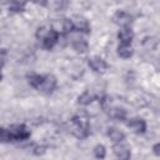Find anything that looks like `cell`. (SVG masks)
Returning a JSON list of instances; mask_svg holds the SVG:
<instances>
[{
    "instance_id": "17",
    "label": "cell",
    "mask_w": 160,
    "mask_h": 160,
    "mask_svg": "<svg viewBox=\"0 0 160 160\" xmlns=\"http://www.w3.org/2000/svg\"><path fill=\"white\" fill-rule=\"evenodd\" d=\"M72 48L78 52H85L88 50V42L84 39H75L72 41Z\"/></svg>"
},
{
    "instance_id": "21",
    "label": "cell",
    "mask_w": 160,
    "mask_h": 160,
    "mask_svg": "<svg viewBox=\"0 0 160 160\" xmlns=\"http://www.w3.org/2000/svg\"><path fill=\"white\" fill-rule=\"evenodd\" d=\"M0 139L2 142H8V141H11V135H10V131L9 129H1L0 130Z\"/></svg>"
},
{
    "instance_id": "12",
    "label": "cell",
    "mask_w": 160,
    "mask_h": 160,
    "mask_svg": "<svg viewBox=\"0 0 160 160\" xmlns=\"http://www.w3.org/2000/svg\"><path fill=\"white\" fill-rule=\"evenodd\" d=\"M134 50L130 46V44H121L118 46V55L122 59H129L132 55Z\"/></svg>"
},
{
    "instance_id": "18",
    "label": "cell",
    "mask_w": 160,
    "mask_h": 160,
    "mask_svg": "<svg viewBox=\"0 0 160 160\" xmlns=\"http://www.w3.org/2000/svg\"><path fill=\"white\" fill-rule=\"evenodd\" d=\"M62 30L65 34H69L71 31L75 30V26H74V21L71 19H65L64 22H62Z\"/></svg>"
},
{
    "instance_id": "20",
    "label": "cell",
    "mask_w": 160,
    "mask_h": 160,
    "mask_svg": "<svg viewBox=\"0 0 160 160\" xmlns=\"http://www.w3.org/2000/svg\"><path fill=\"white\" fill-rule=\"evenodd\" d=\"M24 8V1H19V0H12L10 4V10L11 11H21Z\"/></svg>"
},
{
    "instance_id": "2",
    "label": "cell",
    "mask_w": 160,
    "mask_h": 160,
    "mask_svg": "<svg viewBox=\"0 0 160 160\" xmlns=\"http://www.w3.org/2000/svg\"><path fill=\"white\" fill-rule=\"evenodd\" d=\"M10 135H11V141L14 140H26L30 138V131L25 125H12L9 128Z\"/></svg>"
},
{
    "instance_id": "6",
    "label": "cell",
    "mask_w": 160,
    "mask_h": 160,
    "mask_svg": "<svg viewBox=\"0 0 160 160\" xmlns=\"http://www.w3.org/2000/svg\"><path fill=\"white\" fill-rule=\"evenodd\" d=\"M128 126L136 134H144L145 130H146V122L140 119V118H135V119H131L129 122H128Z\"/></svg>"
},
{
    "instance_id": "14",
    "label": "cell",
    "mask_w": 160,
    "mask_h": 160,
    "mask_svg": "<svg viewBox=\"0 0 160 160\" xmlns=\"http://www.w3.org/2000/svg\"><path fill=\"white\" fill-rule=\"evenodd\" d=\"M42 80H44V76H42V75H38V74H31V75L28 76L29 84H30L32 88H35V89H39V86L41 85Z\"/></svg>"
},
{
    "instance_id": "19",
    "label": "cell",
    "mask_w": 160,
    "mask_h": 160,
    "mask_svg": "<svg viewBox=\"0 0 160 160\" xmlns=\"http://www.w3.org/2000/svg\"><path fill=\"white\" fill-rule=\"evenodd\" d=\"M94 155H95V158H98V159H104L105 155H106L105 146H104V145H96L95 149H94Z\"/></svg>"
},
{
    "instance_id": "3",
    "label": "cell",
    "mask_w": 160,
    "mask_h": 160,
    "mask_svg": "<svg viewBox=\"0 0 160 160\" xmlns=\"http://www.w3.org/2000/svg\"><path fill=\"white\" fill-rule=\"evenodd\" d=\"M56 88V79L52 75H46L44 76V80L41 85L39 86V90L42 91L44 94H51Z\"/></svg>"
},
{
    "instance_id": "15",
    "label": "cell",
    "mask_w": 160,
    "mask_h": 160,
    "mask_svg": "<svg viewBox=\"0 0 160 160\" xmlns=\"http://www.w3.org/2000/svg\"><path fill=\"white\" fill-rule=\"evenodd\" d=\"M109 115H110L112 119L125 120V118H126V111H125L124 109H120V108H114V109H110Z\"/></svg>"
},
{
    "instance_id": "1",
    "label": "cell",
    "mask_w": 160,
    "mask_h": 160,
    "mask_svg": "<svg viewBox=\"0 0 160 160\" xmlns=\"http://www.w3.org/2000/svg\"><path fill=\"white\" fill-rule=\"evenodd\" d=\"M72 124H74V134L75 136L84 139L89 135V121L88 118L84 115H76L72 118Z\"/></svg>"
},
{
    "instance_id": "22",
    "label": "cell",
    "mask_w": 160,
    "mask_h": 160,
    "mask_svg": "<svg viewBox=\"0 0 160 160\" xmlns=\"http://www.w3.org/2000/svg\"><path fill=\"white\" fill-rule=\"evenodd\" d=\"M50 30H51V29H50ZM50 30H48V28H46V26H41V28H39V29H38V31H36V38H38V39H40V40H42V39L48 35V32H49Z\"/></svg>"
},
{
    "instance_id": "4",
    "label": "cell",
    "mask_w": 160,
    "mask_h": 160,
    "mask_svg": "<svg viewBox=\"0 0 160 160\" xmlns=\"http://www.w3.org/2000/svg\"><path fill=\"white\" fill-rule=\"evenodd\" d=\"M58 40H59V32L56 30L51 29L48 32V35L42 39V48L46 49V50H50V49L54 48V45L58 42Z\"/></svg>"
},
{
    "instance_id": "9",
    "label": "cell",
    "mask_w": 160,
    "mask_h": 160,
    "mask_svg": "<svg viewBox=\"0 0 160 160\" xmlns=\"http://www.w3.org/2000/svg\"><path fill=\"white\" fill-rule=\"evenodd\" d=\"M119 40L121 41V44H130L134 39V32L131 29H129L128 26H124V29H121L118 34Z\"/></svg>"
},
{
    "instance_id": "8",
    "label": "cell",
    "mask_w": 160,
    "mask_h": 160,
    "mask_svg": "<svg viewBox=\"0 0 160 160\" xmlns=\"http://www.w3.org/2000/svg\"><path fill=\"white\" fill-rule=\"evenodd\" d=\"M112 20H114V22L118 24V25L128 26V25H130V22L132 21V18H131L128 12H125V11H118V12L114 15Z\"/></svg>"
},
{
    "instance_id": "23",
    "label": "cell",
    "mask_w": 160,
    "mask_h": 160,
    "mask_svg": "<svg viewBox=\"0 0 160 160\" xmlns=\"http://www.w3.org/2000/svg\"><path fill=\"white\" fill-rule=\"evenodd\" d=\"M152 151H154V154L156 156H160V142H158V144H155L152 146Z\"/></svg>"
},
{
    "instance_id": "11",
    "label": "cell",
    "mask_w": 160,
    "mask_h": 160,
    "mask_svg": "<svg viewBox=\"0 0 160 160\" xmlns=\"http://www.w3.org/2000/svg\"><path fill=\"white\" fill-rule=\"evenodd\" d=\"M108 136L114 141V142H121L125 139V134L120 131L116 128H109L108 129Z\"/></svg>"
},
{
    "instance_id": "10",
    "label": "cell",
    "mask_w": 160,
    "mask_h": 160,
    "mask_svg": "<svg viewBox=\"0 0 160 160\" xmlns=\"http://www.w3.org/2000/svg\"><path fill=\"white\" fill-rule=\"evenodd\" d=\"M72 21H74L75 30L81 31V32H86V34L90 32V25H89V22H88L86 19H84V18H76Z\"/></svg>"
},
{
    "instance_id": "5",
    "label": "cell",
    "mask_w": 160,
    "mask_h": 160,
    "mask_svg": "<svg viewBox=\"0 0 160 160\" xmlns=\"http://www.w3.org/2000/svg\"><path fill=\"white\" fill-rule=\"evenodd\" d=\"M89 66L95 71V72H104L108 68V64L105 62V60H102L99 56H92L89 59Z\"/></svg>"
},
{
    "instance_id": "7",
    "label": "cell",
    "mask_w": 160,
    "mask_h": 160,
    "mask_svg": "<svg viewBox=\"0 0 160 160\" xmlns=\"http://www.w3.org/2000/svg\"><path fill=\"white\" fill-rule=\"evenodd\" d=\"M112 151L115 154L116 158L119 159H129L130 158V150L126 145L121 144V142H116L114 146H112Z\"/></svg>"
},
{
    "instance_id": "16",
    "label": "cell",
    "mask_w": 160,
    "mask_h": 160,
    "mask_svg": "<svg viewBox=\"0 0 160 160\" xmlns=\"http://www.w3.org/2000/svg\"><path fill=\"white\" fill-rule=\"evenodd\" d=\"M142 46L144 48H146L148 50H154L156 46H158V44H159V40L156 39V38H152V36H148V38H145L144 40H142Z\"/></svg>"
},
{
    "instance_id": "13",
    "label": "cell",
    "mask_w": 160,
    "mask_h": 160,
    "mask_svg": "<svg viewBox=\"0 0 160 160\" xmlns=\"http://www.w3.org/2000/svg\"><path fill=\"white\" fill-rule=\"evenodd\" d=\"M94 99H95V95H94L92 92H90L89 90H86V91H84V92L78 98V102L81 104V105H89Z\"/></svg>"
}]
</instances>
